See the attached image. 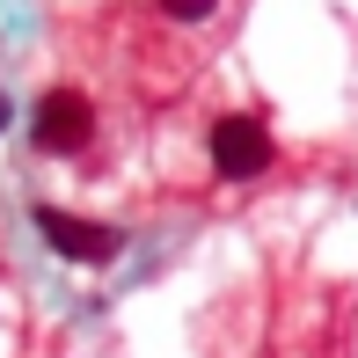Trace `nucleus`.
<instances>
[{
  "instance_id": "2",
  "label": "nucleus",
  "mask_w": 358,
  "mask_h": 358,
  "mask_svg": "<svg viewBox=\"0 0 358 358\" xmlns=\"http://www.w3.org/2000/svg\"><path fill=\"white\" fill-rule=\"evenodd\" d=\"M227 29V0H139V52H154L161 37L183 44H213Z\"/></svg>"
},
{
  "instance_id": "3",
  "label": "nucleus",
  "mask_w": 358,
  "mask_h": 358,
  "mask_svg": "<svg viewBox=\"0 0 358 358\" xmlns=\"http://www.w3.org/2000/svg\"><path fill=\"white\" fill-rule=\"evenodd\" d=\"M205 146H213L220 183H249V176H264V169H271V124L256 117V110H234V117H220L213 132H205Z\"/></svg>"
},
{
  "instance_id": "1",
  "label": "nucleus",
  "mask_w": 358,
  "mask_h": 358,
  "mask_svg": "<svg viewBox=\"0 0 358 358\" xmlns=\"http://www.w3.org/2000/svg\"><path fill=\"white\" fill-rule=\"evenodd\" d=\"M29 139H37V154H59V161L88 154V146H95V95L73 88V80L44 88L37 110H29Z\"/></svg>"
},
{
  "instance_id": "4",
  "label": "nucleus",
  "mask_w": 358,
  "mask_h": 358,
  "mask_svg": "<svg viewBox=\"0 0 358 358\" xmlns=\"http://www.w3.org/2000/svg\"><path fill=\"white\" fill-rule=\"evenodd\" d=\"M37 234L52 241L59 256H66V264H110V256L124 249V234L117 227H95V220H73V213H59V205H37Z\"/></svg>"
}]
</instances>
